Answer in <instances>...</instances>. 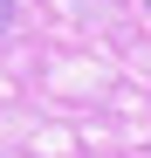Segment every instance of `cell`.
<instances>
[{
	"mask_svg": "<svg viewBox=\"0 0 151 158\" xmlns=\"http://www.w3.org/2000/svg\"><path fill=\"white\" fill-rule=\"evenodd\" d=\"M144 7H151V0H144Z\"/></svg>",
	"mask_w": 151,
	"mask_h": 158,
	"instance_id": "1",
	"label": "cell"
}]
</instances>
